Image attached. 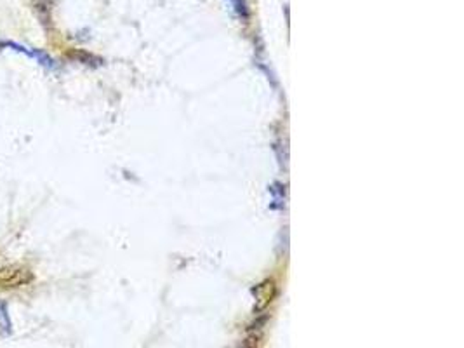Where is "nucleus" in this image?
<instances>
[{"label":"nucleus","instance_id":"1","mask_svg":"<svg viewBox=\"0 0 464 348\" xmlns=\"http://www.w3.org/2000/svg\"><path fill=\"white\" fill-rule=\"evenodd\" d=\"M34 280V273L23 266H2L0 269V288L2 289H14L23 288Z\"/></svg>","mask_w":464,"mask_h":348},{"label":"nucleus","instance_id":"2","mask_svg":"<svg viewBox=\"0 0 464 348\" xmlns=\"http://www.w3.org/2000/svg\"><path fill=\"white\" fill-rule=\"evenodd\" d=\"M0 330L4 333H11V321H9L8 310L2 303H0Z\"/></svg>","mask_w":464,"mask_h":348}]
</instances>
